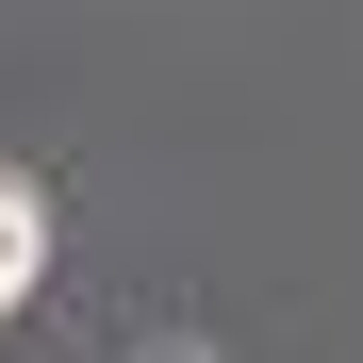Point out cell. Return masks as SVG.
Here are the masks:
<instances>
[{
  "label": "cell",
  "instance_id": "obj_1",
  "mask_svg": "<svg viewBox=\"0 0 363 363\" xmlns=\"http://www.w3.org/2000/svg\"><path fill=\"white\" fill-rule=\"evenodd\" d=\"M33 281H50V199H33L17 165H0V314H17Z\"/></svg>",
  "mask_w": 363,
  "mask_h": 363
}]
</instances>
